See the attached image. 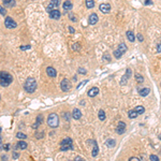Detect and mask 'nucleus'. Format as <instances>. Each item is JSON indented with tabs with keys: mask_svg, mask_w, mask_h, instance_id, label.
<instances>
[{
	"mask_svg": "<svg viewBox=\"0 0 161 161\" xmlns=\"http://www.w3.org/2000/svg\"><path fill=\"white\" fill-rule=\"evenodd\" d=\"M37 82H35V79L33 77H28L26 79V82L24 84V89L28 92V94H32L37 90Z\"/></svg>",
	"mask_w": 161,
	"mask_h": 161,
	"instance_id": "f257e3e1",
	"label": "nucleus"
},
{
	"mask_svg": "<svg viewBox=\"0 0 161 161\" xmlns=\"http://www.w3.org/2000/svg\"><path fill=\"white\" fill-rule=\"evenodd\" d=\"M13 82V76L5 71H1L0 73V85L2 87H7Z\"/></svg>",
	"mask_w": 161,
	"mask_h": 161,
	"instance_id": "f03ea898",
	"label": "nucleus"
},
{
	"mask_svg": "<svg viewBox=\"0 0 161 161\" xmlns=\"http://www.w3.org/2000/svg\"><path fill=\"white\" fill-rule=\"evenodd\" d=\"M60 150L67 151V150H73V142L70 138H66L60 142Z\"/></svg>",
	"mask_w": 161,
	"mask_h": 161,
	"instance_id": "7ed1b4c3",
	"label": "nucleus"
},
{
	"mask_svg": "<svg viewBox=\"0 0 161 161\" xmlns=\"http://www.w3.org/2000/svg\"><path fill=\"white\" fill-rule=\"evenodd\" d=\"M47 125H48L51 128H56V127H58V125H59V117H58V115L55 114V113L49 114L48 118H47Z\"/></svg>",
	"mask_w": 161,
	"mask_h": 161,
	"instance_id": "20e7f679",
	"label": "nucleus"
},
{
	"mask_svg": "<svg viewBox=\"0 0 161 161\" xmlns=\"http://www.w3.org/2000/svg\"><path fill=\"white\" fill-rule=\"evenodd\" d=\"M127 52V45L125 44L123 42L122 43H120L119 45H118V47L116 48L115 51H114V53H113V55H114V57L115 58H117V59H119L125 53Z\"/></svg>",
	"mask_w": 161,
	"mask_h": 161,
	"instance_id": "39448f33",
	"label": "nucleus"
},
{
	"mask_svg": "<svg viewBox=\"0 0 161 161\" xmlns=\"http://www.w3.org/2000/svg\"><path fill=\"white\" fill-rule=\"evenodd\" d=\"M4 26H5V28L8 29H14L17 27V24L15 23V21L12 18V17L10 16H8L5 17V20H4Z\"/></svg>",
	"mask_w": 161,
	"mask_h": 161,
	"instance_id": "423d86ee",
	"label": "nucleus"
},
{
	"mask_svg": "<svg viewBox=\"0 0 161 161\" xmlns=\"http://www.w3.org/2000/svg\"><path fill=\"white\" fill-rule=\"evenodd\" d=\"M71 87H72V85H71V83H70V80L69 79H67V78H64L61 80V83H60V88H61V90L62 91H65V92H68L70 89H71Z\"/></svg>",
	"mask_w": 161,
	"mask_h": 161,
	"instance_id": "0eeeda50",
	"label": "nucleus"
},
{
	"mask_svg": "<svg viewBox=\"0 0 161 161\" xmlns=\"http://www.w3.org/2000/svg\"><path fill=\"white\" fill-rule=\"evenodd\" d=\"M60 2H61V0H51L49 4L46 8V12H51L53 10H55V9H57L59 7Z\"/></svg>",
	"mask_w": 161,
	"mask_h": 161,
	"instance_id": "6e6552de",
	"label": "nucleus"
},
{
	"mask_svg": "<svg viewBox=\"0 0 161 161\" xmlns=\"http://www.w3.org/2000/svg\"><path fill=\"white\" fill-rule=\"evenodd\" d=\"M49 17L52 20H59L60 18V16H61V13H60V11L59 10H57V9H55V10H53V11H51L49 13Z\"/></svg>",
	"mask_w": 161,
	"mask_h": 161,
	"instance_id": "1a4fd4ad",
	"label": "nucleus"
},
{
	"mask_svg": "<svg viewBox=\"0 0 161 161\" xmlns=\"http://www.w3.org/2000/svg\"><path fill=\"white\" fill-rule=\"evenodd\" d=\"M98 21H99V17H98V15L96 13H91L88 17V23L90 25H96L98 23Z\"/></svg>",
	"mask_w": 161,
	"mask_h": 161,
	"instance_id": "9d476101",
	"label": "nucleus"
},
{
	"mask_svg": "<svg viewBox=\"0 0 161 161\" xmlns=\"http://www.w3.org/2000/svg\"><path fill=\"white\" fill-rule=\"evenodd\" d=\"M125 130H126V123H125L123 121H119L117 127H116V132H117L118 134H122L125 132Z\"/></svg>",
	"mask_w": 161,
	"mask_h": 161,
	"instance_id": "9b49d317",
	"label": "nucleus"
},
{
	"mask_svg": "<svg viewBox=\"0 0 161 161\" xmlns=\"http://www.w3.org/2000/svg\"><path fill=\"white\" fill-rule=\"evenodd\" d=\"M99 9H100V11L102 13L106 14V13H109L111 11V5L109 3H101L100 7H99Z\"/></svg>",
	"mask_w": 161,
	"mask_h": 161,
	"instance_id": "f8f14e48",
	"label": "nucleus"
},
{
	"mask_svg": "<svg viewBox=\"0 0 161 161\" xmlns=\"http://www.w3.org/2000/svg\"><path fill=\"white\" fill-rule=\"evenodd\" d=\"M90 143L94 145V148H92V153H91V155H92V157H97V156H98V154H99V147H98V144H97V142H96L95 140H90Z\"/></svg>",
	"mask_w": 161,
	"mask_h": 161,
	"instance_id": "ddd939ff",
	"label": "nucleus"
},
{
	"mask_svg": "<svg viewBox=\"0 0 161 161\" xmlns=\"http://www.w3.org/2000/svg\"><path fill=\"white\" fill-rule=\"evenodd\" d=\"M98 94H99V88H98V87H92V88H90V90H88V92H87L88 97H90V98L96 97Z\"/></svg>",
	"mask_w": 161,
	"mask_h": 161,
	"instance_id": "4468645a",
	"label": "nucleus"
},
{
	"mask_svg": "<svg viewBox=\"0 0 161 161\" xmlns=\"http://www.w3.org/2000/svg\"><path fill=\"white\" fill-rule=\"evenodd\" d=\"M46 73H47V75H48L49 77H56L57 71L54 69L53 67H47V68H46Z\"/></svg>",
	"mask_w": 161,
	"mask_h": 161,
	"instance_id": "2eb2a0df",
	"label": "nucleus"
},
{
	"mask_svg": "<svg viewBox=\"0 0 161 161\" xmlns=\"http://www.w3.org/2000/svg\"><path fill=\"white\" fill-rule=\"evenodd\" d=\"M131 75H132V73H131V70H130V69H127V71H126V75H123V76L121 77V80H122V82H121L120 84H121V85L126 84V83H127V79H128Z\"/></svg>",
	"mask_w": 161,
	"mask_h": 161,
	"instance_id": "dca6fc26",
	"label": "nucleus"
},
{
	"mask_svg": "<svg viewBox=\"0 0 161 161\" xmlns=\"http://www.w3.org/2000/svg\"><path fill=\"white\" fill-rule=\"evenodd\" d=\"M72 117L74 119H79L82 117V112H80L78 109H74L73 112H72Z\"/></svg>",
	"mask_w": 161,
	"mask_h": 161,
	"instance_id": "f3484780",
	"label": "nucleus"
},
{
	"mask_svg": "<svg viewBox=\"0 0 161 161\" xmlns=\"http://www.w3.org/2000/svg\"><path fill=\"white\" fill-rule=\"evenodd\" d=\"M62 8H64L65 11H69V10H71V9L73 8V4H72V2H71V1L67 0V1H65L64 4H62Z\"/></svg>",
	"mask_w": 161,
	"mask_h": 161,
	"instance_id": "a211bd4d",
	"label": "nucleus"
},
{
	"mask_svg": "<svg viewBox=\"0 0 161 161\" xmlns=\"http://www.w3.org/2000/svg\"><path fill=\"white\" fill-rule=\"evenodd\" d=\"M126 35H127V39L130 42H134V41H135V35H134V33H133L132 30H128L126 32Z\"/></svg>",
	"mask_w": 161,
	"mask_h": 161,
	"instance_id": "6ab92c4d",
	"label": "nucleus"
},
{
	"mask_svg": "<svg viewBox=\"0 0 161 161\" xmlns=\"http://www.w3.org/2000/svg\"><path fill=\"white\" fill-rule=\"evenodd\" d=\"M149 92H150V89H149V88H143V89H141V90L139 91V94H140L142 97H146V96H148Z\"/></svg>",
	"mask_w": 161,
	"mask_h": 161,
	"instance_id": "aec40b11",
	"label": "nucleus"
},
{
	"mask_svg": "<svg viewBox=\"0 0 161 161\" xmlns=\"http://www.w3.org/2000/svg\"><path fill=\"white\" fill-rule=\"evenodd\" d=\"M138 112L135 111V110H130L129 112H128V116H129V118H137L138 117Z\"/></svg>",
	"mask_w": 161,
	"mask_h": 161,
	"instance_id": "412c9836",
	"label": "nucleus"
},
{
	"mask_svg": "<svg viewBox=\"0 0 161 161\" xmlns=\"http://www.w3.org/2000/svg\"><path fill=\"white\" fill-rule=\"evenodd\" d=\"M105 145H106L107 147H114V146L116 145V141L110 139V140H107V141L105 142Z\"/></svg>",
	"mask_w": 161,
	"mask_h": 161,
	"instance_id": "4be33fe9",
	"label": "nucleus"
},
{
	"mask_svg": "<svg viewBox=\"0 0 161 161\" xmlns=\"http://www.w3.org/2000/svg\"><path fill=\"white\" fill-rule=\"evenodd\" d=\"M85 3L88 9H92L95 7V0H85Z\"/></svg>",
	"mask_w": 161,
	"mask_h": 161,
	"instance_id": "5701e85b",
	"label": "nucleus"
},
{
	"mask_svg": "<svg viewBox=\"0 0 161 161\" xmlns=\"http://www.w3.org/2000/svg\"><path fill=\"white\" fill-rule=\"evenodd\" d=\"M16 147H18V148H21V149H26V148H27V143H26L25 141H20L18 144L16 145Z\"/></svg>",
	"mask_w": 161,
	"mask_h": 161,
	"instance_id": "b1692460",
	"label": "nucleus"
},
{
	"mask_svg": "<svg viewBox=\"0 0 161 161\" xmlns=\"http://www.w3.org/2000/svg\"><path fill=\"white\" fill-rule=\"evenodd\" d=\"M134 110H135V111L138 112V114H139V115H142L143 113L145 112L144 106H142V105H139V106H137V107H135V109H134Z\"/></svg>",
	"mask_w": 161,
	"mask_h": 161,
	"instance_id": "393cba45",
	"label": "nucleus"
},
{
	"mask_svg": "<svg viewBox=\"0 0 161 161\" xmlns=\"http://www.w3.org/2000/svg\"><path fill=\"white\" fill-rule=\"evenodd\" d=\"M98 117H99L100 120H104L105 119V113L103 110H100L99 113H98Z\"/></svg>",
	"mask_w": 161,
	"mask_h": 161,
	"instance_id": "a878e982",
	"label": "nucleus"
},
{
	"mask_svg": "<svg viewBox=\"0 0 161 161\" xmlns=\"http://www.w3.org/2000/svg\"><path fill=\"white\" fill-rule=\"evenodd\" d=\"M135 79H137V82H139V83H143V80H144V77H143L140 73H137V74H135Z\"/></svg>",
	"mask_w": 161,
	"mask_h": 161,
	"instance_id": "bb28decb",
	"label": "nucleus"
},
{
	"mask_svg": "<svg viewBox=\"0 0 161 161\" xmlns=\"http://www.w3.org/2000/svg\"><path fill=\"white\" fill-rule=\"evenodd\" d=\"M16 137H17V139H22V140H25L27 138V135H26L25 133H23V132H17L16 133Z\"/></svg>",
	"mask_w": 161,
	"mask_h": 161,
	"instance_id": "cd10ccee",
	"label": "nucleus"
},
{
	"mask_svg": "<svg viewBox=\"0 0 161 161\" xmlns=\"http://www.w3.org/2000/svg\"><path fill=\"white\" fill-rule=\"evenodd\" d=\"M149 158H150V161H160L158 156H156V155H150Z\"/></svg>",
	"mask_w": 161,
	"mask_h": 161,
	"instance_id": "c85d7f7f",
	"label": "nucleus"
},
{
	"mask_svg": "<svg viewBox=\"0 0 161 161\" xmlns=\"http://www.w3.org/2000/svg\"><path fill=\"white\" fill-rule=\"evenodd\" d=\"M69 17H70V20H72V22H77V18H76V16L72 13H70L69 14Z\"/></svg>",
	"mask_w": 161,
	"mask_h": 161,
	"instance_id": "c756f323",
	"label": "nucleus"
},
{
	"mask_svg": "<svg viewBox=\"0 0 161 161\" xmlns=\"http://www.w3.org/2000/svg\"><path fill=\"white\" fill-rule=\"evenodd\" d=\"M72 49H73V51H78V49H79V44H78V43L72 44Z\"/></svg>",
	"mask_w": 161,
	"mask_h": 161,
	"instance_id": "7c9ffc66",
	"label": "nucleus"
},
{
	"mask_svg": "<svg viewBox=\"0 0 161 161\" xmlns=\"http://www.w3.org/2000/svg\"><path fill=\"white\" fill-rule=\"evenodd\" d=\"M37 122H38L39 125H41V123L43 122V116H42V115H39L38 117H37Z\"/></svg>",
	"mask_w": 161,
	"mask_h": 161,
	"instance_id": "2f4dec72",
	"label": "nucleus"
},
{
	"mask_svg": "<svg viewBox=\"0 0 161 161\" xmlns=\"http://www.w3.org/2000/svg\"><path fill=\"white\" fill-rule=\"evenodd\" d=\"M77 71H78V73H79V74H86V73H87V71H86L84 68H78Z\"/></svg>",
	"mask_w": 161,
	"mask_h": 161,
	"instance_id": "473e14b6",
	"label": "nucleus"
},
{
	"mask_svg": "<svg viewBox=\"0 0 161 161\" xmlns=\"http://www.w3.org/2000/svg\"><path fill=\"white\" fill-rule=\"evenodd\" d=\"M87 82H88V79H85V80H84V82H82V83H79V84L77 85V87H76V89H79L80 87H83V86H84V85H85V84H86Z\"/></svg>",
	"mask_w": 161,
	"mask_h": 161,
	"instance_id": "72a5a7b5",
	"label": "nucleus"
},
{
	"mask_svg": "<svg viewBox=\"0 0 161 161\" xmlns=\"http://www.w3.org/2000/svg\"><path fill=\"white\" fill-rule=\"evenodd\" d=\"M44 137V131H42L41 133H37V134H35V138H37V139H42Z\"/></svg>",
	"mask_w": 161,
	"mask_h": 161,
	"instance_id": "f704fd0d",
	"label": "nucleus"
},
{
	"mask_svg": "<svg viewBox=\"0 0 161 161\" xmlns=\"http://www.w3.org/2000/svg\"><path fill=\"white\" fill-rule=\"evenodd\" d=\"M31 46L30 45H24V46H21V49L22 51H26V49H30Z\"/></svg>",
	"mask_w": 161,
	"mask_h": 161,
	"instance_id": "c9c22d12",
	"label": "nucleus"
},
{
	"mask_svg": "<svg viewBox=\"0 0 161 161\" xmlns=\"http://www.w3.org/2000/svg\"><path fill=\"white\" fill-rule=\"evenodd\" d=\"M14 1V0H3V3L4 4H9V5H11V3Z\"/></svg>",
	"mask_w": 161,
	"mask_h": 161,
	"instance_id": "e433bc0d",
	"label": "nucleus"
},
{
	"mask_svg": "<svg viewBox=\"0 0 161 161\" xmlns=\"http://www.w3.org/2000/svg\"><path fill=\"white\" fill-rule=\"evenodd\" d=\"M137 37H138V40H139V41H140V42H142V41H143V40H144V38H143V35H142V34H141V33H139V34H138V35H137Z\"/></svg>",
	"mask_w": 161,
	"mask_h": 161,
	"instance_id": "4c0bfd02",
	"label": "nucleus"
},
{
	"mask_svg": "<svg viewBox=\"0 0 161 161\" xmlns=\"http://www.w3.org/2000/svg\"><path fill=\"white\" fill-rule=\"evenodd\" d=\"M12 156H13V159H17V158L20 157V154H18V153H16V151H14Z\"/></svg>",
	"mask_w": 161,
	"mask_h": 161,
	"instance_id": "58836bf2",
	"label": "nucleus"
},
{
	"mask_svg": "<svg viewBox=\"0 0 161 161\" xmlns=\"http://www.w3.org/2000/svg\"><path fill=\"white\" fill-rule=\"evenodd\" d=\"M103 60H107V61H111V58L109 56V54H105V56L103 57Z\"/></svg>",
	"mask_w": 161,
	"mask_h": 161,
	"instance_id": "ea45409f",
	"label": "nucleus"
},
{
	"mask_svg": "<svg viewBox=\"0 0 161 161\" xmlns=\"http://www.w3.org/2000/svg\"><path fill=\"white\" fill-rule=\"evenodd\" d=\"M151 3H153V0H145V1H144V4L145 5H149Z\"/></svg>",
	"mask_w": 161,
	"mask_h": 161,
	"instance_id": "a19ab883",
	"label": "nucleus"
},
{
	"mask_svg": "<svg viewBox=\"0 0 161 161\" xmlns=\"http://www.w3.org/2000/svg\"><path fill=\"white\" fill-rule=\"evenodd\" d=\"M129 161H141L138 157H131L130 159H129Z\"/></svg>",
	"mask_w": 161,
	"mask_h": 161,
	"instance_id": "79ce46f5",
	"label": "nucleus"
},
{
	"mask_svg": "<svg viewBox=\"0 0 161 161\" xmlns=\"http://www.w3.org/2000/svg\"><path fill=\"white\" fill-rule=\"evenodd\" d=\"M74 161H85L82 157H79V156H77V157H75V159H74Z\"/></svg>",
	"mask_w": 161,
	"mask_h": 161,
	"instance_id": "37998d69",
	"label": "nucleus"
},
{
	"mask_svg": "<svg viewBox=\"0 0 161 161\" xmlns=\"http://www.w3.org/2000/svg\"><path fill=\"white\" fill-rule=\"evenodd\" d=\"M0 10H1V15H2V16H4V15H5V13H7V12H5V10H4V8H3V7H1V8H0Z\"/></svg>",
	"mask_w": 161,
	"mask_h": 161,
	"instance_id": "c03bdc74",
	"label": "nucleus"
},
{
	"mask_svg": "<svg viewBox=\"0 0 161 161\" xmlns=\"http://www.w3.org/2000/svg\"><path fill=\"white\" fill-rule=\"evenodd\" d=\"M69 31H70L71 33H74V31H75V30H74V28H73L72 26H69Z\"/></svg>",
	"mask_w": 161,
	"mask_h": 161,
	"instance_id": "a18cd8bd",
	"label": "nucleus"
},
{
	"mask_svg": "<svg viewBox=\"0 0 161 161\" xmlns=\"http://www.w3.org/2000/svg\"><path fill=\"white\" fill-rule=\"evenodd\" d=\"M157 52L159 53V52H161V43L160 44H158V48H157Z\"/></svg>",
	"mask_w": 161,
	"mask_h": 161,
	"instance_id": "49530a36",
	"label": "nucleus"
},
{
	"mask_svg": "<svg viewBox=\"0 0 161 161\" xmlns=\"http://www.w3.org/2000/svg\"><path fill=\"white\" fill-rule=\"evenodd\" d=\"M64 118H66L67 120H69V114L68 113H66V115H64Z\"/></svg>",
	"mask_w": 161,
	"mask_h": 161,
	"instance_id": "de8ad7c7",
	"label": "nucleus"
},
{
	"mask_svg": "<svg viewBox=\"0 0 161 161\" xmlns=\"http://www.w3.org/2000/svg\"><path fill=\"white\" fill-rule=\"evenodd\" d=\"M9 148H10V145H9V144H7V145L4 146V149H5V150H9Z\"/></svg>",
	"mask_w": 161,
	"mask_h": 161,
	"instance_id": "09e8293b",
	"label": "nucleus"
},
{
	"mask_svg": "<svg viewBox=\"0 0 161 161\" xmlns=\"http://www.w3.org/2000/svg\"><path fill=\"white\" fill-rule=\"evenodd\" d=\"M2 161H7V156H2Z\"/></svg>",
	"mask_w": 161,
	"mask_h": 161,
	"instance_id": "8fccbe9b",
	"label": "nucleus"
},
{
	"mask_svg": "<svg viewBox=\"0 0 161 161\" xmlns=\"http://www.w3.org/2000/svg\"><path fill=\"white\" fill-rule=\"evenodd\" d=\"M159 139H160V140H161V134H160V135H159Z\"/></svg>",
	"mask_w": 161,
	"mask_h": 161,
	"instance_id": "3c124183",
	"label": "nucleus"
}]
</instances>
